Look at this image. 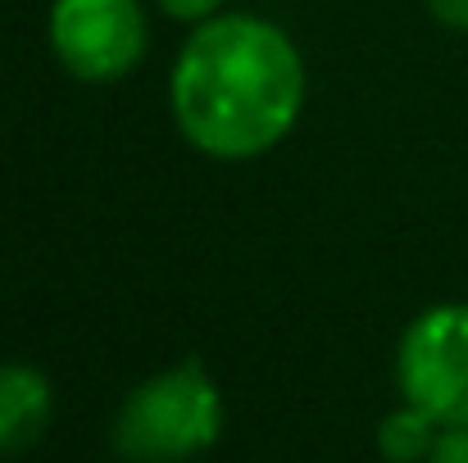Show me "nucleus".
Returning a JSON list of instances; mask_svg holds the SVG:
<instances>
[{
  "mask_svg": "<svg viewBox=\"0 0 468 463\" xmlns=\"http://www.w3.org/2000/svg\"><path fill=\"white\" fill-rule=\"evenodd\" d=\"M168 100L182 137L200 154L255 159L296 128L305 105V64L278 23L218 14L186 37Z\"/></svg>",
  "mask_w": 468,
  "mask_h": 463,
  "instance_id": "1",
  "label": "nucleus"
},
{
  "mask_svg": "<svg viewBox=\"0 0 468 463\" xmlns=\"http://www.w3.org/2000/svg\"><path fill=\"white\" fill-rule=\"evenodd\" d=\"M223 432V395L209 373L186 359L142 382L119 418H114V450L133 463H182L209 450Z\"/></svg>",
  "mask_w": 468,
  "mask_h": 463,
  "instance_id": "2",
  "label": "nucleus"
},
{
  "mask_svg": "<svg viewBox=\"0 0 468 463\" xmlns=\"http://www.w3.org/2000/svg\"><path fill=\"white\" fill-rule=\"evenodd\" d=\"M400 395L441 427H468V305L419 313L396 354Z\"/></svg>",
  "mask_w": 468,
  "mask_h": 463,
  "instance_id": "3",
  "label": "nucleus"
},
{
  "mask_svg": "<svg viewBox=\"0 0 468 463\" xmlns=\"http://www.w3.org/2000/svg\"><path fill=\"white\" fill-rule=\"evenodd\" d=\"M146 9L137 0H55L50 46L82 82H119L146 55Z\"/></svg>",
  "mask_w": 468,
  "mask_h": 463,
  "instance_id": "4",
  "label": "nucleus"
},
{
  "mask_svg": "<svg viewBox=\"0 0 468 463\" xmlns=\"http://www.w3.org/2000/svg\"><path fill=\"white\" fill-rule=\"evenodd\" d=\"M50 423V382L32 363H0V455L27 450Z\"/></svg>",
  "mask_w": 468,
  "mask_h": 463,
  "instance_id": "5",
  "label": "nucleus"
},
{
  "mask_svg": "<svg viewBox=\"0 0 468 463\" xmlns=\"http://www.w3.org/2000/svg\"><path fill=\"white\" fill-rule=\"evenodd\" d=\"M441 432H446V427H441L432 414H423L419 405L405 400L396 414L382 418V427H378V450H382L387 463H423L432 455V446H437Z\"/></svg>",
  "mask_w": 468,
  "mask_h": 463,
  "instance_id": "6",
  "label": "nucleus"
},
{
  "mask_svg": "<svg viewBox=\"0 0 468 463\" xmlns=\"http://www.w3.org/2000/svg\"><path fill=\"white\" fill-rule=\"evenodd\" d=\"M423 463H468V427H446Z\"/></svg>",
  "mask_w": 468,
  "mask_h": 463,
  "instance_id": "7",
  "label": "nucleus"
},
{
  "mask_svg": "<svg viewBox=\"0 0 468 463\" xmlns=\"http://www.w3.org/2000/svg\"><path fill=\"white\" fill-rule=\"evenodd\" d=\"M155 5L177 23H205V18H214V9L223 0H155Z\"/></svg>",
  "mask_w": 468,
  "mask_h": 463,
  "instance_id": "8",
  "label": "nucleus"
},
{
  "mask_svg": "<svg viewBox=\"0 0 468 463\" xmlns=\"http://www.w3.org/2000/svg\"><path fill=\"white\" fill-rule=\"evenodd\" d=\"M428 9H432L437 23H446L455 32H468V0H428Z\"/></svg>",
  "mask_w": 468,
  "mask_h": 463,
  "instance_id": "9",
  "label": "nucleus"
}]
</instances>
